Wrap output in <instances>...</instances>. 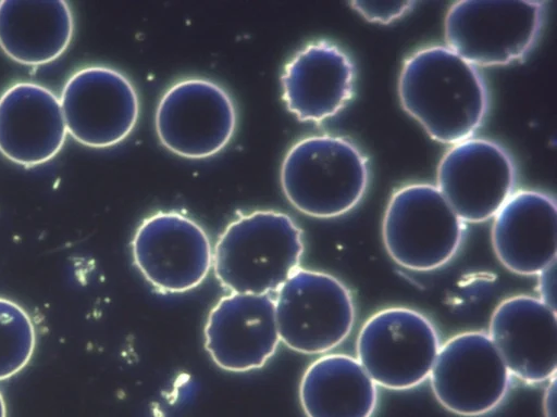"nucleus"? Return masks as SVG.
<instances>
[{"instance_id": "dca6fc26", "label": "nucleus", "mask_w": 557, "mask_h": 417, "mask_svg": "<svg viewBox=\"0 0 557 417\" xmlns=\"http://www.w3.org/2000/svg\"><path fill=\"white\" fill-rule=\"evenodd\" d=\"M67 130L59 98L34 83H17L0 97V152L10 161L35 166L63 147Z\"/></svg>"}, {"instance_id": "f257e3e1", "label": "nucleus", "mask_w": 557, "mask_h": 417, "mask_svg": "<svg viewBox=\"0 0 557 417\" xmlns=\"http://www.w3.org/2000/svg\"><path fill=\"white\" fill-rule=\"evenodd\" d=\"M398 94L433 140L451 146L473 136L488 108L480 72L446 46L422 48L405 61Z\"/></svg>"}, {"instance_id": "6e6552de", "label": "nucleus", "mask_w": 557, "mask_h": 417, "mask_svg": "<svg viewBox=\"0 0 557 417\" xmlns=\"http://www.w3.org/2000/svg\"><path fill=\"white\" fill-rule=\"evenodd\" d=\"M235 104L213 80L190 77L173 84L161 97L154 115L160 142L188 159L220 152L236 128Z\"/></svg>"}, {"instance_id": "a211bd4d", "label": "nucleus", "mask_w": 557, "mask_h": 417, "mask_svg": "<svg viewBox=\"0 0 557 417\" xmlns=\"http://www.w3.org/2000/svg\"><path fill=\"white\" fill-rule=\"evenodd\" d=\"M306 417H372L377 389L358 359L325 353L304 371L298 389Z\"/></svg>"}, {"instance_id": "0eeeda50", "label": "nucleus", "mask_w": 557, "mask_h": 417, "mask_svg": "<svg viewBox=\"0 0 557 417\" xmlns=\"http://www.w3.org/2000/svg\"><path fill=\"white\" fill-rule=\"evenodd\" d=\"M440 346L426 316L409 307H388L361 326L356 358L376 386L403 391L429 378Z\"/></svg>"}, {"instance_id": "6ab92c4d", "label": "nucleus", "mask_w": 557, "mask_h": 417, "mask_svg": "<svg viewBox=\"0 0 557 417\" xmlns=\"http://www.w3.org/2000/svg\"><path fill=\"white\" fill-rule=\"evenodd\" d=\"M73 29L65 1H0V48L21 64L55 60L69 47Z\"/></svg>"}, {"instance_id": "1a4fd4ad", "label": "nucleus", "mask_w": 557, "mask_h": 417, "mask_svg": "<svg viewBox=\"0 0 557 417\" xmlns=\"http://www.w3.org/2000/svg\"><path fill=\"white\" fill-rule=\"evenodd\" d=\"M510 376L488 334L466 331L440 346L429 379L444 408L459 416L478 417L505 400Z\"/></svg>"}, {"instance_id": "4be33fe9", "label": "nucleus", "mask_w": 557, "mask_h": 417, "mask_svg": "<svg viewBox=\"0 0 557 417\" xmlns=\"http://www.w3.org/2000/svg\"><path fill=\"white\" fill-rule=\"evenodd\" d=\"M556 263H553L539 274L540 300L556 311Z\"/></svg>"}, {"instance_id": "2eb2a0df", "label": "nucleus", "mask_w": 557, "mask_h": 417, "mask_svg": "<svg viewBox=\"0 0 557 417\" xmlns=\"http://www.w3.org/2000/svg\"><path fill=\"white\" fill-rule=\"evenodd\" d=\"M492 244L510 271L532 276L556 263L557 207L542 191H515L494 216Z\"/></svg>"}, {"instance_id": "412c9836", "label": "nucleus", "mask_w": 557, "mask_h": 417, "mask_svg": "<svg viewBox=\"0 0 557 417\" xmlns=\"http://www.w3.org/2000/svg\"><path fill=\"white\" fill-rule=\"evenodd\" d=\"M413 1H352L350 5L367 21L379 24H389L408 13Z\"/></svg>"}, {"instance_id": "aec40b11", "label": "nucleus", "mask_w": 557, "mask_h": 417, "mask_svg": "<svg viewBox=\"0 0 557 417\" xmlns=\"http://www.w3.org/2000/svg\"><path fill=\"white\" fill-rule=\"evenodd\" d=\"M35 346L36 330L28 313L16 302L0 296V381L20 372Z\"/></svg>"}, {"instance_id": "f3484780", "label": "nucleus", "mask_w": 557, "mask_h": 417, "mask_svg": "<svg viewBox=\"0 0 557 417\" xmlns=\"http://www.w3.org/2000/svg\"><path fill=\"white\" fill-rule=\"evenodd\" d=\"M354 80L352 61L341 48L325 40L313 41L285 65L283 99L298 119L320 123L347 104Z\"/></svg>"}, {"instance_id": "ddd939ff", "label": "nucleus", "mask_w": 557, "mask_h": 417, "mask_svg": "<svg viewBox=\"0 0 557 417\" xmlns=\"http://www.w3.org/2000/svg\"><path fill=\"white\" fill-rule=\"evenodd\" d=\"M205 349L214 364L231 372L263 367L276 353L280 337L271 294L228 293L210 309Z\"/></svg>"}, {"instance_id": "5701e85b", "label": "nucleus", "mask_w": 557, "mask_h": 417, "mask_svg": "<svg viewBox=\"0 0 557 417\" xmlns=\"http://www.w3.org/2000/svg\"><path fill=\"white\" fill-rule=\"evenodd\" d=\"M548 382L544 395V412L546 417H555L556 376L549 379Z\"/></svg>"}, {"instance_id": "7ed1b4c3", "label": "nucleus", "mask_w": 557, "mask_h": 417, "mask_svg": "<svg viewBox=\"0 0 557 417\" xmlns=\"http://www.w3.org/2000/svg\"><path fill=\"white\" fill-rule=\"evenodd\" d=\"M369 181L368 162L348 139L308 136L294 143L281 166V185L288 202L318 218L341 216L362 199Z\"/></svg>"}, {"instance_id": "f03ea898", "label": "nucleus", "mask_w": 557, "mask_h": 417, "mask_svg": "<svg viewBox=\"0 0 557 417\" xmlns=\"http://www.w3.org/2000/svg\"><path fill=\"white\" fill-rule=\"evenodd\" d=\"M302 231L286 213L240 215L219 236L212 269L230 293L272 294L300 267Z\"/></svg>"}, {"instance_id": "423d86ee", "label": "nucleus", "mask_w": 557, "mask_h": 417, "mask_svg": "<svg viewBox=\"0 0 557 417\" xmlns=\"http://www.w3.org/2000/svg\"><path fill=\"white\" fill-rule=\"evenodd\" d=\"M543 16L542 1H458L445 16L446 47L475 67L507 65L530 52Z\"/></svg>"}, {"instance_id": "20e7f679", "label": "nucleus", "mask_w": 557, "mask_h": 417, "mask_svg": "<svg viewBox=\"0 0 557 417\" xmlns=\"http://www.w3.org/2000/svg\"><path fill=\"white\" fill-rule=\"evenodd\" d=\"M382 236L388 255L410 270L429 271L449 262L463 237V222L431 184H410L391 197Z\"/></svg>"}, {"instance_id": "9d476101", "label": "nucleus", "mask_w": 557, "mask_h": 417, "mask_svg": "<svg viewBox=\"0 0 557 417\" xmlns=\"http://www.w3.org/2000/svg\"><path fill=\"white\" fill-rule=\"evenodd\" d=\"M132 255L143 277L159 292L197 288L212 269L213 248L206 230L181 213L157 212L137 227Z\"/></svg>"}, {"instance_id": "39448f33", "label": "nucleus", "mask_w": 557, "mask_h": 417, "mask_svg": "<svg viewBox=\"0 0 557 417\" xmlns=\"http://www.w3.org/2000/svg\"><path fill=\"white\" fill-rule=\"evenodd\" d=\"M274 294L280 341L297 353L325 354L352 330L350 291L331 274L299 267Z\"/></svg>"}, {"instance_id": "f8f14e48", "label": "nucleus", "mask_w": 557, "mask_h": 417, "mask_svg": "<svg viewBox=\"0 0 557 417\" xmlns=\"http://www.w3.org/2000/svg\"><path fill=\"white\" fill-rule=\"evenodd\" d=\"M515 184L511 156L490 139L471 137L453 144L437 166L436 188L463 223L494 217Z\"/></svg>"}, {"instance_id": "4468645a", "label": "nucleus", "mask_w": 557, "mask_h": 417, "mask_svg": "<svg viewBox=\"0 0 557 417\" xmlns=\"http://www.w3.org/2000/svg\"><path fill=\"white\" fill-rule=\"evenodd\" d=\"M487 334L510 375L530 384L556 376V311L539 298L521 294L502 301Z\"/></svg>"}, {"instance_id": "b1692460", "label": "nucleus", "mask_w": 557, "mask_h": 417, "mask_svg": "<svg viewBox=\"0 0 557 417\" xmlns=\"http://www.w3.org/2000/svg\"><path fill=\"white\" fill-rule=\"evenodd\" d=\"M0 417H7V406L2 393L0 392Z\"/></svg>"}, {"instance_id": "9b49d317", "label": "nucleus", "mask_w": 557, "mask_h": 417, "mask_svg": "<svg viewBox=\"0 0 557 417\" xmlns=\"http://www.w3.org/2000/svg\"><path fill=\"white\" fill-rule=\"evenodd\" d=\"M59 100L67 134L91 148L123 141L139 115L134 85L124 74L107 66L77 71L67 79Z\"/></svg>"}]
</instances>
